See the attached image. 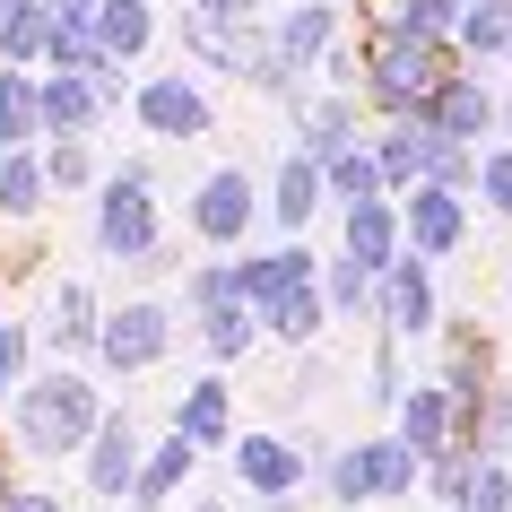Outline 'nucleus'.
I'll use <instances>...</instances> for the list:
<instances>
[{"label":"nucleus","instance_id":"nucleus-1","mask_svg":"<svg viewBox=\"0 0 512 512\" xmlns=\"http://www.w3.org/2000/svg\"><path fill=\"white\" fill-rule=\"evenodd\" d=\"M96 252H105L113 270H131V278H165L174 270L165 217H157V165L148 157H122L105 183H96Z\"/></svg>","mask_w":512,"mask_h":512},{"label":"nucleus","instance_id":"nucleus-2","mask_svg":"<svg viewBox=\"0 0 512 512\" xmlns=\"http://www.w3.org/2000/svg\"><path fill=\"white\" fill-rule=\"evenodd\" d=\"M105 391L79 374V365H53L44 382H27L18 391V408H9V426H18V452H35V460H70V452H87L96 434H105Z\"/></svg>","mask_w":512,"mask_h":512},{"label":"nucleus","instance_id":"nucleus-3","mask_svg":"<svg viewBox=\"0 0 512 512\" xmlns=\"http://www.w3.org/2000/svg\"><path fill=\"white\" fill-rule=\"evenodd\" d=\"M460 70V53H434V44H365V105L374 122H426L443 79Z\"/></svg>","mask_w":512,"mask_h":512},{"label":"nucleus","instance_id":"nucleus-4","mask_svg":"<svg viewBox=\"0 0 512 512\" xmlns=\"http://www.w3.org/2000/svg\"><path fill=\"white\" fill-rule=\"evenodd\" d=\"M261 183L243 174V165H217V174H200V191H191V235L209 243V261H235V243L261 226Z\"/></svg>","mask_w":512,"mask_h":512},{"label":"nucleus","instance_id":"nucleus-5","mask_svg":"<svg viewBox=\"0 0 512 512\" xmlns=\"http://www.w3.org/2000/svg\"><path fill=\"white\" fill-rule=\"evenodd\" d=\"M174 339H183V322H174L157 296L113 304V313H105V339H96V365H105V374H148Z\"/></svg>","mask_w":512,"mask_h":512},{"label":"nucleus","instance_id":"nucleus-6","mask_svg":"<svg viewBox=\"0 0 512 512\" xmlns=\"http://www.w3.org/2000/svg\"><path fill=\"white\" fill-rule=\"evenodd\" d=\"M322 270H330V261L313 252V243H278V252H243V261H235V287H243V304L270 322V304L322 287Z\"/></svg>","mask_w":512,"mask_h":512},{"label":"nucleus","instance_id":"nucleus-7","mask_svg":"<svg viewBox=\"0 0 512 512\" xmlns=\"http://www.w3.org/2000/svg\"><path fill=\"white\" fill-rule=\"evenodd\" d=\"M131 113H139V131H148V139H200V131H217V105H209V87L191 79V70L148 79L131 96Z\"/></svg>","mask_w":512,"mask_h":512},{"label":"nucleus","instance_id":"nucleus-8","mask_svg":"<svg viewBox=\"0 0 512 512\" xmlns=\"http://www.w3.org/2000/svg\"><path fill=\"white\" fill-rule=\"evenodd\" d=\"M313 478V452L296 434H243L235 443V486L261 495V504H296V486Z\"/></svg>","mask_w":512,"mask_h":512},{"label":"nucleus","instance_id":"nucleus-9","mask_svg":"<svg viewBox=\"0 0 512 512\" xmlns=\"http://www.w3.org/2000/svg\"><path fill=\"white\" fill-rule=\"evenodd\" d=\"M400 226H408V261H452V252H469V200L460 191H408L400 200Z\"/></svg>","mask_w":512,"mask_h":512},{"label":"nucleus","instance_id":"nucleus-10","mask_svg":"<svg viewBox=\"0 0 512 512\" xmlns=\"http://www.w3.org/2000/svg\"><path fill=\"white\" fill-rule=\"evenodd\" d=\"M426 122H434L443 139H460V148H495V139H504V96H495L478 70H452Z\"/></svg>","mask_w":512,"mask_h":512},{"label":"nucleus","instance_id":"nucleus-11","mask_svg":"<svg viewBox=\"0 0 512 512\" xmlns=\"http://www.w3.org/2000/svg\"><path fill=\"white\" fill-rule=\"evenodd\" d=\"M434 322H443V296H434V270H426V261L382 270V287H374V330H382V339H426Z\"/></svg>","mask_w":512,"mask_h":512},{"label":"nucleus","instance_id":"nucleus-12","mask_svg":"<svg viewBox=\"0 0 512 512\" xmlns=\"http://www.w3.org/2000/svg\"><path fill=\"white\" fill-rule=\"evenodd\" d=\"M270 44H278V61H287V70L322 79V61L348 44V18H339V0H296V9L270 27Z\"/></svg>","mask_w":512,"mask_h":512},{"label":"nucleus","instance_id":"nucleus-13","mask_svg":"<svg viewBox=\"0 0 512 512\" xmlns=\"http://www.w3.org/2000/svg\"><path fill=\"white\" fill-rule=\"evenodd\" d=\"M330 209V174L304 148H287L278 157V174H270V226H278V243H304V226Z\"/></svg>","mask_w":512,"mask_h":512},{"label":"nucleus","instance_id":"nucleus-14","mask_svg":"<svg viewBox=\"0 0 512 512\" xmlns=\"http://www.w3.org/2000/svg\"><path fill=\"white\" fill-rule=\"evenodd\" d=\"M339 252H348L356 270H400L408 261V226H400V200H365V209L339 217Z\"/></svg>","mask_w":512,"mask_h":512},{"label":"nucleus","instance_id":"nucleus-15","mask_svg":"<svg viewBox=\"0 0 512 512\" xmlns=\"http://www.w3.org/2000/svg\"><path fill=\"white\" fill-rule=\"evenodd\" d=\"M174 434H183L191 452H235V391H226V374H191V391L174 400Z\"/></svg>","mask_w":512,"mask_h":512},{"label":"nucleus","instance_id":"nucleus-16","mask_svg":"<svg viewBox=\"0 0 512 512\" xmlns=\"http://www.w3.org/2000/svg\"><path fill=\"white\" fill-rule=\"evenodd\" d=\"M139 469H148V443H139L131 408H113L105 434L87 443V486H96L105 504H122V495H139Z\"/></svg>","mask_w":512,"mask_h":512},{"label":"nucleus","instance_id":"nucleus-17","mask_svg":"<svg viewBox=\"0 0 512 512\" xmlns=\"http://www.w3.org/2000/svg\"><path fill=\"white\" fill-rule=\"evenodd\" d=\"M287 131H296V148L313 165H339L348 148H365V113H356V96H304Z\"/></svg>","mask_w":512,"mask_h":512},{"label":"nucleus","instance_id":"nucleus-18","mask_svg":"<svg viewBox=\"0 0 512 512\" xmlns=\"http://www.w3.org/2000/svg\"><path fill=\"white\" fill-rule=\"evenodd\" d=\"M400 443L426 460V469H434L443 452H460V400L443 391V382H417V391L400 400Z\"/></svg>","mask_w":512,"mask_h":512},{"label":"nucleus","instance_id":"nucleus-19","mask_svg":"<svg viewBox=\"0 0 512 512\" xmlns=\"http://www.w3.org/2000/svg\"><path fill=\"white\" fill-rule=\"evenodd\" d=\"M105 122H113V113L96 105V87H87V79H61V70L44 79V148H53V139H96Z\"/></svg>","mask_w":512,"mask_h":512},{"label":"nucleus","instance_id":"nucleus-20","mask_svg":"<svg viewBox=\"0 0 512 512\" xmlns=\"http://www.w3.org/2000/svg\"><path fill=\"white\" fill-rule=\"evenodd\" d=\"M191 339H200V356H209V374H226L235 356L261 348V313H252V304H217V313H191Z\"/></svg>","mask_w":512,"mask_h":512},{"label":"nucleus","instance_id":"nucleus-21","mask_svg":"<svg viewBox=\"0 0 512 512\" xmlns=\"http://www.w3.org/2000/svg\"><path fill=\"white\" fill-rule=\"evenodd\" d=\"M27 139H44V79L0 70V157H27Z\"/></svg>","mask_w":512,"mask_h":512},{"label":"nucleus","instance_id":"nucleus-22","mask_svg":"<svg viewBox=\"0 0 512 512\" xmlns=\"http://www.w3.org/2000/svg\"><path fill=\"white\" fill-rule=\"evenodd\" d=\"M96 44H105V61H122V70H131L139 53H157V0H105Z\"/></svg>","mask_w":512,"mask_h":512},{"label":"nucleus","instance_id":"nucleus-23","mask_svg":"<svg viewBox=\"0 0 512 512\" xmlns=\"http://www.w3.org/2000/svg\"><path fill=\"white\" fill-rule=\"evenodd\" d=\"M460 70H486V61L512 53V0H478V9H460Z\"/></svg>","mask_w":512,"mask_h":512},{"label":"nucleus","instance_id":"nucleus-24","mask_svg":"<svg viewBox=\"0 0 512 512\" xmlns=\"http://www.w3.org/2000/svg\"><path fill=\"white\" fill-rule=\"evenodd\" d=\"M44 44H53V0H0V61L27 70L44 61Z\"/></svg>","mask_w":512,"mask_h":512},{"label":"nucleus","instance_id":"nucleus-25","mask_svg":"<svg viewBox=\"0 0 512 512\" xmlns=\"http://www.w3.org/2000/svg\"><path fill=\"white\" fill-rule=\"evenodd\" d=\"M191 469H200V452H191L183 434H165L157 452H148V469H139V495H131V512H157V504H174L191 486Z\"/></svg>","mask_w":512,"mask_h":512},{"label":"nucleus","instance_id":"nucleus-26","mask_svg":"<svg viewBox=\"0 0 512 512\" xmlns=\"http://www.w3.org/2000/svg\"><path fill=\"white\" fill-rule=\"evenodd\" d=\"M365 469H374V504H400V495L426 486V460L408 452L400 434H374V443H365Z\"/></svg>","mask_w":512,"mask_h":512},{"label":"nucleus","instance_id":"nucleus-27","mask_svg":"<svg viewBox=\"0 0 512 512\" xmlns=\"http://www.w3.org/2000/svg\"><path fill=\"white\" fill-rule=\"evenodd\" d=\"M322 322H330V296H322V287H304V296H287V304H270V322H261V330H270V339H278V348H322Z\"/></svg>","mask_w":512,"mask_h":512},{"label":"nucleus","instance_id":"nucleus-28","mask_svg":"<svg viewBox=\"0 0 512 512\" xmlns=\"http://www.w3.org/2000/svg\"><path fill=\"white\" fill-rule=\"evenodd\" d=\"M374 270H356L348 252H330V270H322V296H330V322H374Z\"/></svg>","mask_w":512,"mask_h":512},{"label":"nucleus","instance_id":"nucleus-29","mask_svg":"<svg viewBox=\"0 0 512 512\" xmlns=\"http://www.w3.org/2000/svg\"><path fill=\"white\" fill-rule=\"evenodd\" d=\"M44 200H53V183H44V157H0V217H18V226H27V217H44Z\"/></svg>","mask_w":512,"mask_h":512},{"label":"nucleus","instance_id":"nucleus-30","mask_svg":"<svg viewBox=\"0 0 512 512\" xmlns=\"http://www.w3.org/2000/svg\"><path fill=\"white\" fill-rule=\"evenodd\" d=\"M330 174V209L348 217V209H365V200H391V191H382V165H374V148H348V157L339 165H322Z\"/></svg>","mask_w":512,"mask_h":512},{"label":"nucleus","instance_id":"nucleus-31","mask_svg":"<svg viewBox=\"0 0 512 512\" xmlns=\"http://www.w3.org/2000/svg\"><path fill=\"white\" fill-rule=\"evenodd\" d=\"M313 478H322V495H330V504H339V512L374 504V469H365V443H348V452L313 460Z\"/></svg>","mask_w":512,"mask_h":512},{"label":"nucleus","instance_id":"nucleus-32","mask_svg":"<svg viewBox=\"0 0 512 512\" xmlns=\"http://www.w3.org/2000/svg\"><path fill=\"white\" fill-rule=\"evenodd\" d=\"M44 183H53V200L87 191L96 183V139H53V148H44Z\"/></svg>","mask_w":512,"mask_h":512},{"label":"nucleus","instance_id":"nucleus-33","mask_svg":"<svg viewBox=\"0 0 512 512\" xmlns=\"http://www.w3.org/2000/svg\"><path fill=\"white\" fill-rule=\"evenodd\" d=\"M426 495H434V504H452V512H469V495H478V452H443L426 469Z\"/></svg>","mask_w":512,"mask_h":512},{"label":"nucleus","instance_id":"nucleus-34","mask_svg":"<svg viewBox=\"0 0 512 512\" xmlns=\"http://www.w3.org/2000/svg\"><path fill=\"white\" fill-rule=\"evenodd\" d=\"M183 296H191V313L243 304V287H235V261H191V270H183Z\"/></svg>","mask_w":512,"mask_h":512},{"label":"nucleus","instance_id":"nucleus-35","mask_svg":"<svg viewBox=\"0 0 512 512\" xmlns=\"http://www.w3.org/2000/svg\"><path fill=\"white\" fill-rule=\"evenodd\" d=\"M365 400L400 417V400H408V382H400V339H374V365H365Z\"/></svg>","mask_w":512,"mask_h":512},{"label":"nucleus","instance_id":"nucleus-36","mask_svg":"<svg viewBox=\"0 0 512 512\" xmlns=\"http://www.w3.org/2000/svg\"><path fill=\"white\" fill-rule=\"evenodd\" d=\"M478 200H486V217H504V226H512V148H504V139L478 157Z\"/></svg>","mask_w":512,"mask_h":512},{"label":"nucleus","instance_id":"nucleus-37","mask_svg":"<svg viewBox=\"0 0 512 512\" xmlns=\"http://www.w3.org/2000/svg\"><path fill=\"white\" fill-rule=\"evenodd\" d=\"M18 391H27V322L0 313V408H18Z\"/></svg>","mask_w":512,"mask_h":512},{"label":"nucleus","instance_id":"nucleus-38","mask_svg":"<svg viewBox=\"0 0 512 512\" xmlns=\"http://www.w3.org/2000/svg\"><path fill=\"white\" fill-rule=\"evenodd\" d=\"M209 27H261V0H191Z\"/></svg>","mask_w":512,"mask_h":512},{"label":"nucleus","instance_id":"nucleus-39","mask_svg":"<svg viewBox=\"0 0 512 512\" xmlns=\"http://www.w3.org/2000/svg\"><path fill=\"white\" fill-rule=\"evenodd\" d=\"M87 87H96V105H122V96H131V70H122V61H96V70H87Z\"/></svg>","mask_w":512,"mask_h":512},{"label":"nucleus","instance_id":"nucleus-40","mask_svg":"<svg viewBox=\"0 0 512 512\" xmlns=\"http://www.w3.org/2000/svg\"><path fill=\"white\" fill-rule=\"evenodd\" d=\"M0 512H61V495H44V486H18V495H9Z\"/></svg>","mask_w":512,"mask_h":512},{"label":"nucleus","instance_id":"nucleus-41","mask_svg":"<svg viewBox=\"0 0 512 512\" xmlns=\"http://www.w3.org/2000/svg\"><path fill=\"white\" fill-rule=\"evenodd\" d=\"M53 18H70V27H96V18H105V0H53Z\"/></svg>","mask_w":512,"mask_h":512},{"label":"nucleus","instance_id":"nucleus-42","mask_svg":"<svg viewBox=\"0 0 512 512\" xmlns=\"http://www.w3.org/2000/svg\"><path fill=\"white\" fill-rule=\"evenodd\" d=\"M183 512H226V504H217V495H191V504Z\"/></svg>","mask_w":512,"mask_h":512},{"label":"nucleus","instance_id":"nucleus-43","mask_svg":"<svg viewBox=\"0 0 512 512\" xmlns=\"http://www.w3.org/2000/svg\"><path fill=\"white\" fill-rule=\"evenodd\" d=\"M504 148H512V96H504Z\"/></svg>","mask_w":512,"mask_h":512},{"label":"nucleus","instance_id":"nucleus-44","mask_svg":"<svg viewBox=\"0 0 512 512\" xmlns=\"http://www.w3.org/2000/svg\"><path fill=\"white\" fill-rule=\"evenodd\" d=\"M504 304H512V270H504Z\"/></svg>","mask_w":512,"mask_h":512}]
</instances>
